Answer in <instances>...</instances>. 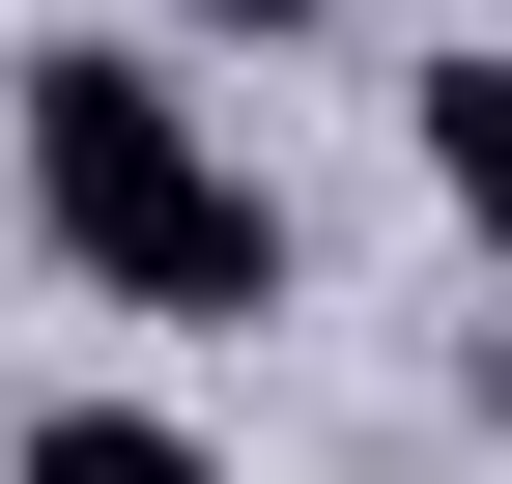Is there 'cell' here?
<instances>
[{"label": "cell", "mask_w": 512, "mask_h": 484, "mask_svg": "<svg viewBox=\"0 0 512 484\" xmlns=\"http://www.w3.org/2000/svg\"><path fill=\"white\" fill-rule=\"evenodd\" d=\"M29 228L114 314H256V285H285V200L228 171V114L171 86V57H29Z\"/></svg>", "instance_id": "obj_1"}, {"label": "cell", "mask_w": 512, "mask_h": 484, "mask_svg": "<svg viewBox=\"0 0 512 484\" xmlns=\"http://www.w3.org/2000/svg\"><path fill=\"white\" fill-rule=\"evenodd\" d=\"M0 484H228V456L171 428V399H29V456H0Z\"/></svg>", "instance_id": "obj_2"}, {"label": "cell", "mask_w": 512, "mask_h": 484, "mask_svg": "<svg viewBox=\"0 0 512 484\" xmlns=\"http://www.w3.org/2000/svg\"><path fill=\"white\" fill-rule=\"evenodd\" d=\"M427 171H456V228L512 257V57H427Z\"/></svg>", "instance_id": "obj_3"}, {"label": "cell", "mask_w": 512, "mask_h": 484, "mask_svg": "<svg viewBox=\"0 0 512 484\" xmlns=\"http://www.w3.org/2000/svg\"><path fill=\"white\" fill-rule=\"evenodd\" d=\"M200 29H256V57H285V29H313V0H200Z\"/></svg>", "instance_id": "obj_4"}]
</instances>
